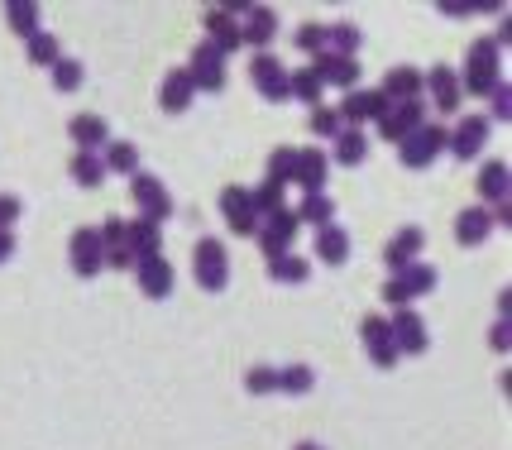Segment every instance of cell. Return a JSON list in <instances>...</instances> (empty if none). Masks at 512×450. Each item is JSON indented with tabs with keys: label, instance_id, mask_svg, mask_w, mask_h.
<instances>
[{
	"label": "cell",
	"instance_id": "1",
	"mask_svg": "<svg viewBox=\"0 0 512 450\" xmlns=\"http://www.w3.org/2000/svg\"><path fill=\"white\" fill-rule=\"evenodd\" d=\"M503 48L493 44V39H479V44H469V53H465V72H460V91L465 96H489L503 77H498V58Z\"/></svg>",
	"mask_w": 512,
	"mask_h": 450
},
{
	"label": "cell",
	"instance_id": "2",
	"mask_svg": "<svg viewBox=\"0 0 512 450\" xmlns=\"http://www.w3.org/2000/svg\"><path fill=\"white\" fill-rule=\"evenodd\" d=\"M436 283H441V273L431 269V264H407V269H398L388 283H383V302L398 312V307H412L417 297H426V293H436Z\"/></svg>",
	"mask_w": 512,
	"mask_h": 450
},
{
	"label": "cell",
	"instance_id": "3",
	"mask_svg": "<svg viewBox=\"0 0 512 450\" xmlns=\"http://www.w3.org/2000/svg\"><path fill=\"white\" fill-rule=\"evenodd\" d=\"M130 202H134V211H139V221H149V225H163L173 216V192H168L163 178H154V173H134Z\"/></svg>",
	"mask_w": 512,
	"mask_h": 450
},
{
	"label": "cell",
	"instance_id": "4",
	"mask_svg": "<svg viewBox=\"0 0 512 450\" xmlns=\"http://www.w3.org/2000/svg\"><path fill=\"white\" fill-rule=\"evenodd\" d=\"M192 273H197V288L206 293H225V283H230V254H225L221 240H197L192 249Z\"/></svg>",
	"mask_w": 512,
	"mask_h": 450
},
{
	"label": "cell",
	"instance_id": "5",
	"mask_svg": "<svg viewBox=\"0 0 512 450\" xmlns=\"http://www.w3.org/2000/svg\"><path fill=\"white\" fill-rule=\"evenodd\" d=\"M446 125H436V120H426V125H417L412 135L398 144V158L402 168H426V163H436V158L446 154Z\"/></svg>",
	"mask_w": 512,
	"mask_h": 450
},
{
	"label": "cell",
	"instance_id": "6",
	"mask_svg": "<svg viewBox=\"0 0 512 450\" xmlns=\"http://www.w3.org/2000/svg\"><path fill=\"white\" fill-rule=\"evenodd\" d=\"M297 235H302V221L292 216V206H283L278 216L259 221V230H254V240H259V249H264L268 264H273V259H283V254H292Z\"/></svg>",
	"mask_w": 512,
	"mask_h": 450
},
{
	"label": "cell",
	"instance_id": "7",
	"mask_svg": "<svg viewBox=\"0 0 512 450\" xmlns=\"http://www.w3.org/2000/svg\"><path fill=\"white\" fill-rule=\"evenodd\" d=\"M201 29H206V44L216 48L221 58L230 53H240V10H230V5H206L201 10Z\"/></svg>",
	"mask_w": 512,
	"mask_h": 450
},
{
	"label": "cell",
	"instance_id": "8",
	"mask_svg": "<svg viewBox=\"0 0 512 450\" xmlns=\"http://www.w3.org/2000/svg\"><path fill=\"white\" fill-rule=\"evenodd\" d=\"M340 125H350V130H364V125H379L383 115H388V101H383L379 87H355L340 106Z\"/></svg>",
	"mask_w": 512,
	"mask_h": 450
},
{
	"label": "cell",
	"instance_id": "9",
	"mask_svg": "<svg viewBox=\"0 0 512 450\" xmlns=\"http://www.w3.org/2000/svg\"><path fill=\"white\" fill-rule=\"evenodd\" d=\"M493 135V125H489V115H465L455 130L446 135V149L450 158H460V163H474V158L484 154V144H489Z\"/></svg>",
	"mask_w": 512,
	"mask_h": 450
},
{
	"label": "cell",
	"instance_id": "10",
	"mask_svg": "<svg viewBox=\"0 0 512 450\" xmlns=\"http://www.w3.org/2000/svg\"><path fill=\"white\" fill-rule=\"evenodd\" d=\"M249 82L264 101H288V63L278 53H254L249 58Z\"/></svg>",
	"mask_w": 512,
	"mask_h": 450
},
{
	"label": "cell",
	"instance_id": "11",
	"mask_svg": "<svg viewBox=\"0 0 512 450\" xmlns=\"http://www.w3.org/2000/svg\"><path fill=\"white\" fill-rule=\"evenodd\" d=\"M388 336H393V350L402 355H426V345H431V331H426V321L412 307H398V312L388 316Z\"/></svg>",
	"mask_w": 512,
	"mask_h": 450
},
{
	"label": "cell",
	"instance_id": "12",
	"mask_svg": "<svg viewBox=\"0 0 512 450\" xmlns=\"http://www.w3.org/2000/svg\"><path fill=\"white\" fill-rule=\"evenodd\" d=\"M422 96H431V106L441 115H455L460 111V101H465V91H460V72L446 68V63H436L431 72H422Z\"/></svg>",
	"mask_w": 512,
	"mask_h": 450
},
{
	"label": "cell",
	"instance_id": "13",
	"mask_svg": "<svg viewBox=\"0 0 512 450\" xmlns=\"http://www.w3.org/2000/svg\"><path fill=\"white\" fill-rule=\"evenodd\" d=\"M221 216H225V230L240 235V240H249V235L259 230V216H254V202H249V187H240V182H230L221 192Z\"/></svg>",
	"mask_w": 512,
	"mask_h": 450
},
{
	"label": "cell",
	"instance_id": "14",
	"mask_svg": "<svg viewBox=\"0 0 512 450\" xmlns=\"http://www.w3.org/2000/svg\"><path fill=\"white\" fill-rule=\"evenodd\" d=\"M187 77H192V87H197V91H206V96H221V91H225V58L211 44H197V48H192V63H187Z\"/></svg>",
	"mask_w": 512,
	"mask_h": 450
},
{
	"label": "cell",
	"instance_id": "15",
	"mask_svg": "<svg viewBox=\"0 0 512 450\" xmlns=\"http://www.w3.org/2000/svg\"><path fill=\"white\" fill-rule=\"evenodd\" d=\"M67 264H72L77 278H96V273L106 269V264H101V235H96V225L72 230V240H67Z\"/></svg>",
	"mask_w": 512,
	"mask_h": 450
},
{
	"label": "cell",
	"instance_id": "16",
	"mask_svg": "<svg viewBox=\"0 0 512 450\" xmlns=\"http://www.w3.org/2000/svg\"><path fill=\"white\" fill-rule=\"evenodd\" d=\"M134 288L149 297V302H168L178 288V269L168 259H149V264H134Z\"/></svg>",
	"mask_w": 512,
	"mask_h": 450
},
{
	"label": "cell",
	"instance_id": "17",
	"mask_svg": "<svg viewBox=\"0 0 512 450\" xmlns=\"http://www.w3.org/2000/svg\"><path fill=\"white\" fill-rule=\"evenodd\" d=\"M67 135H72V144H77V154H101L106 144H111V120L96 111H82L67 120Z\"/></svg>",
	"mask_w": 512,
	"mask_h": 450
},
{
	"label": "cell",
	"instance_id": "18",
	"mask_svg": "<svg viewBox=\"0 0 512 450\" xmlns=\"http://www.w3.org/2000/svg\"><path fill=\"white\" fill-rule=\"evenodd\" d=\"M359 340H364L374 369H393V364H398V350H393V336H388V316H379V312L364 316V321H359Z\"/></svg>",
	"mask_w": 512,
	"mask_h": 450
},
{
	"label": "cell",
	"instance_id": "19",
	"mask_svg": "<svg viewBox=\"0 0 512 450\" xmlns=\"http://www.w3.org/2000/svg\"><path fill=\"white\" fill-rule=\"evenodd\" d=\"M321 82V87H340L355 91L359 87V58H340V53H316L312 68H307Z\"/></svg>",
	"mask_w": 512,
	"mask_h": 450
},
{
	"label": "cell",
	"instance_id": "20",
	"mask_svg": "<svg viewBox=\"0 0 512 450\" xmlns=\"http://www.w3.org/2000/svg\"><path fill=\"white\" fill-rule=\"evenodd\" d=\"M273 39H278V10H268V5H249L245 20H240V44H249L254 53H268Z\"/></svg>",
	"mask_w": 512,
	"mask_h": 450
},
{
	"label": "cell",
	"instance_id": "21",
	"mask_svg": "<svg viewBox=\"0 0 512 450\" xmlns=\"http://www.w3.org/2000/svg\"><path fill=\"white\" fill-rule=\"evenodd\" d=\"M125 245H130V269L134 264H149V259H163V225L149 221H125Z\"/></svg>",
	"mask_w": 512,
	"mask_h": 450
},
{
	"label": "cell",
	"instance_id": "22",
	"mask_svg": "<svg viewBox=\"0 0 512 450\" xmlns=\"http://www.w3.org/2000/svg\"><path fill=\"white\" fill-rule=\"evenodd\" d=\"M326 178H331V158H326V149H321V144L297 149V173H292V182L312 197V192H326Z\"/></svg>",
	"mask_w": 512,
	"mask_h": 450
},
{
	"label": "cell",
	"instance_id": "23",
	"mask_svg": "<svg viewBox=\"0 0 512 450\" xmlns=\"http://www.w3.org/2000/svg\"><path fill=\"white\" fill-rule=\"evenodd\" d=\"M417 125H426V101H407V106H388V115L379 120V139L402 144Z\"/></svg>",
	"mask_w": 512,
	"mask_h": 450
},
{
	"label": "cell",
	"instance_id": "24",
	"mask_svg": "<svg viewBox=\"0 0 512 450\" xmlns=\"http://www.w3.org/2000/svg\"><path fill=\"white\" fill-rule=\"evenodd\" d=\"M422 245H426V230L422 225H402L398 235L383 245V264L398 273V269H407V264H417V254H422Z\"/></svg>",
	"mask_w": 512,
	"mask_h": 450
},
{
	"label": "cell",
	"instance_id": "25",
	"mask_svg": "<svg viewBox=\"0 0 512 450\" xmlns=\"http://www.w3.org/2000/svg\"><path fill=\"white\" fill-rule=\"evenodd\" d=\"M96 235H101V264L115 273L130 269V245H125V221L120 216H111V221L96 225Z\"/></svg>",
	"mask_w": 512,
	"mask_h": 450
},
{
	"label": "cell",
	"instance_id": "26",
	"mask_svg": "<svg viewBox=\"0 0 512 450\" xmlns=\"http://www.w3.org/2000/svg\"><path fill=\"white\" fill-rule=\"evenodd\" d=\"M383 101L388 106H407V101H422V72L417 68H388V77H383Z\"/></svg>",
	"mask_w": 512,
	"mask_h": 450
},
{
	"label": "cell",
	"instance_id": "27",
	"mask_svg": "<svg viewBox=\"0 0 512 450\" xmlns=\"http://www.w3.org/2000/svg\"><path fill=\"white\" fill-rule=\"evenodd\" d=\"M192 96H197V87H192L187 68H173L168 77H163V87H158V111H163V115H182L187 106H192Z\"/></svg>",
	"mask_w": 512,
	"mask_h": 450
},
{
	"label": "cell",
	"instance_id": "28",
	"mask_svg": "<svg viewBox=\"0 0 512 450\" xmlns=\"http://www.w3.org/2000/svg\"><path fill=\"white\" fill-rule=\"evenodd\" d=\"M474 187H479V197L484 202H508V192H512V173H508V163H498V158H489V163H479V173H474Z\"/></svg>",
	"mask_w": 512,
	"mask_h": 450
},
{
	"label": "cell",
	"instance_id": "29",
	"mask_svg": "<svg viewBox=\"0 0 512 450\" xmlns=\"http://www.w3.org/2000/svg\"><path fill=\"white\" fill-rule=\"evenodd\" d=\"M489 235H493V216L484 211V206H465V211L455 216V240H460L465 249H479Z\"/></svg>",
	"mask_w": 512,
	"mask_h": 450
},
{
	"label": "cell",
	"instance_id": "30",
	"mask_svg": "<svg viewBox=\"0 0 512 450\" xmlns=\"http://www.w3.org/2000/svg\"><path fill=\"white\" fill-rule=\"evenodd\" d=\"M326 158H331V163H340V168H359V163L369 158V135L345 125V130L331 139V154H326Z\"/></svg>",
	"mask_w": 512,
	"mask_h": 450
},
{
	"label": "cell",
	"instance_id": "31",
	"mask_svg": "<svg viewBox=\"0 0 512 450\" xmlns=\"http://www.w3.org/2000/svg\"><path fill=\"white\" fill-rule=\"evenodd\" d=\"M316 259H321L326 269H340V264H350V235H345L340 225H326V230H316Z\"/></svg>",
	"mask_w": 512,
	"mask_h": 450
},
{
	"label": "cell",
	"instance_id": "32",
	"mask_svg": "<svg viewBox=\"0 0 512 450\" xmlns=\"http://www.w3.org/2000/svg\"><path fill=\"white\" fill-rule=\"evenodd\" d=\"M312 388H316V369H312V364H278L273 393H288V398H307Z\"/></svg>",
	"mask_w": 512,
	"mask_h": 450
},
{
	"label": "cell",
	"instance_id": "33",
	"mask_svg": "<svg viewBox=\"0 0 512 450\" xmlns=\"http://www.w3.org/2000/svg\"><path fill=\"white\" fill-rule=\"evenodd\" d=\"M292 216H297L302 225H312V230H326V225H335L331 192H312V197H302V206H292Z\"/></svg>",
	"mask_w": 512,
	"mask_h": 450
},
{
	"label": "cell",
	"instance_id": "34",
	"mask_svg": "<svg viewBox=\"0 0 512 450\" xmlns=\"http://www.w3.org/2000/svg\"><path fill=\"white\" fill-rule=\"evenodd\" d=\"M101 163H106V178H111V173L134 178V173H139V149H134L130 139H111V144L101 149Z\"/></svg>",
	"mask_w": 512,
	"mask_h": 450
},
{
	"label": "cell",
	"instance_id": "35",
	"mask_svg": "<svg viewBox=\"0 0 512 450\" xmlns=\"http://www.w3.org/2000/svg\"><path fill=\"white\" fill-rule=\"evenodd\" d=\"M359 44H364V34H359V24H355V20H335V24H326V53L355 58Z\"/></svg>",
	"mask_w": 512,
	"mask_h": 450
},
{
	"label": "cell",
	"instance_id": "36",
	"mask_svg": "<svg viewBox=\"0 0 512 450\" xmlns=\"http://www.w3.org/2000/svg\"><path fill=\"white\" fill-rule=\"evenodd\" d=\"M268 278H273V283H283V288H302V283L312 278V264H307L302 254H283V259H273V264H268Z\"/></svg>",
	"mask_w": 512,
	"mask_h": 450
},
{
	"label": "cell",
	"instance_id": "37",
	"mask_svg": "<svg viewBox=\"0 0 512 450\" xmlns=\"http://www.w3.org/2000/svg\"><path fill=\"white\" fill-rule=\"evenodd\" d=\"M5 24L29 44V39L39 34V5H34V0H10V5H5Z\"/></svg>",
	"mask_w": 512,
	"mask_h": 450
},
{
	"label": "cell",
	"instance_id": "38",
	"mask_svg": "<svg viewBox=\"0 0 512 450\" xmlns=\"http://www.w3.org/2000/svg\"><path fill=\"white\" fill-rule=\"evenodd\" d=\"M67 173H72V182H77V187L96 192V187L106 182V163H101V154H72Z\"/></svg>",
	"mask_w": 512,
	"mask_h": 450
},
{
	"label": "cell",
	"instance_id": "39",
	"mask_svg": "<svg viewBox=\"0 0 512 450\" xmlns=\"http://www.w3.org/2000/svg\"><path fill=\"white\" fill-rule=\"evenodd\" d=\"M48 82H53L58 96H72V91H82V82H87V68H82L77 58H58V63L48 68Z\"/></svg>",
	"mask_w": 512,
	"mask_h": 450
},
{
	"label": "cell",
	"instance_id": "40",
	"mask_svg": "<svg viewBox=\"0 0 512 450\" xmlns=\"http://www.w3.org/2000/svg\"><path fill=\"white\" fill-rule=\"evenodd\" d=\"M321 96H326V87L316 82L307 68L288 72V101H302V106H321Z\"/></svg>",
	"mask_w": 512,
	"mask_h": 450
},
{
	"label": "cell",
	"instance_id": "41",
	"mask_svg": "<svg viewBox=\"0 0 512 450\" xmlns=\"http://www.w3.org/2000/svg\"><path fill=\"white\" fill-rule=\"evenodd\" d=\"M249 202H254V216L268 221V216H278L283 211V187H273V182H259V187H249Z\"/></svg>",
	"mask_w": 512,
	"mask_h": 450
},
{
	"label": "cell",
	"instance_id": "42",
	"mask_svg": "<svg viewBox=\"0 0 512 450\" xmlns=\"http://www.w3.org/2000/svg\"><path fill=\"white\" fill-rule=\"evenodd\" d=\"M58 58H63V48H58V34H48V29H39V34L29 39V63L48 72L53 63H58Z\"/></svg>",
	"mask_w": 512,
	"mask_h": 450
},
{
	"label": "cell",
	"instance_id": "43",
	"mask_svg": "<svg viewBox=\"0 0 512 450\" xmlns=\"http://www.w3.org/2000/svg\"><path fill=\"white\" fill-rule=\"evenodd\" d=\"M292 173H297V149L278 144V149L268 154V182H273V187H288Z\"/></svg>",
	"mask_w": 512,
	"mask_h": 450
},
{
	"label": "cell",
	"instance_id": "44",
	"mask_svg": "<svg viewBox=\"0 0 512 450\" xmlns=\"http://www.w3.org/2000/svg\"><path fill=\"white\" fill-rule=\"evenodd\" d=\"M292 44L302 48L307 58H316V53H326V20H307V24H297Z\"/></svg>",
	"mask_w": 512,
	"mask_h": 450
},
{
	"label": "cell",
	"instance_id": "45",
	"mask_svg": "<svg viewBox=\"0 0 512 450\" xmlns=\"http://www.w3.org/2000/svg\"><path fill=\"white\" fill-rule=\"evenodd\" d=\"M273 379H278V364H249L245 369V393L268 398V393H273Z\"/></svg>",
	"mask_w": 512,
	"mask_h": 450
},
{
	"label": "cell",
	"instance_id": "46",
	"mask_svg": "<svg viewBox=\"0 0 512 450\" xmlns=\"http://www.w3.org/2000/svg\"><path fill=\"white\" fill-rule=\"evenodd\" d=\"M307 125H312V135H321V139H335L340 130H345L335 106H312V120H307Z\"/></svg>",
	"mask_w": 512,
	"mask_h": 450
},
{
	"label": "cell",
	"instance_id": "47",
	"mask_svg": "<svg viewBox=\"0 0 512 450\" xmlns=\"http://www.w3.org/2000/svg\"><path fill=\"white\" fill-rule=\"evenodd\" d=\"M489 96H493V115H489V125H498V120H512V87H508V82H498V87H493Z\"/></svg>",
	"mask_w": 512,
	"mask_h": 450
},
{
	"label": "cell",
	"instance_id": "48",
	"mask_svg": "<svg viewBox=\"0 0 512 450\" xmlns=\"http://www.w3.org/2000/svg\"><path fill=\"white\" fill-rule=\"evenodd\" d=\"M24 216V202L20 197H0V230H15V221Z\"/></svg>",
	"mask_w": 512,
	"mask_h": 450
},
{
	"label": "cell",
	"instance_id": "49",
	"mask_svg": "<svg viewBox=\"0 0 512 450\" xmlns=\"http://www.w3.org/2000/svg\"><path fill=\"white\" fill-rule=\"evenodd\" d=\"M489 345H493V350H498V355H508V345H512V321H503V316L493 321V336H489Z\"/></svg>",
	"mask_w": 512,
	"mask_h": 450
},
{
	"label": "cell",
	"instance_id": "50",
	"mask_svg": "<svg viewBox=\"0 0 512 450\" xmlns=\"http://www.w3.org/2000/svg\"><path fill=\"white\" fill-rule=\"evenodd\" d=\"M15 259V230H0V264Z\"/></svg>",
	"mask_w": 512,
	"mask_h": 450
},
{
	"label": "cell",
	"instance_id": "51",
	"mask_svg": "<svg viewBox=\"0 0 512 450\" xmlns=\"http://www.w3.org/2000/svg\"><path fill=\"white\" fill-rule=\"evenodd\" d=\"M508 312H512V293H508V288H503V293H498V316L508 321Z\"/></svg>",
	"mask_w": 512,
	"mask_h": 450
},
{
	"label": "cell",
	"instance_id": "52",
	"mask_svg": "<svg viewBox=\"0 0 512 450\" xmlns=\"http://www.w3.org/2000/svg\"><path fill=\"white\" fill-rule=\"evenodd\" d=\"M292 450H326V446H316V441H297Z\"/></svg>",
	"mask_w": 512,
	"mask_h": 450
}]
</instances>
